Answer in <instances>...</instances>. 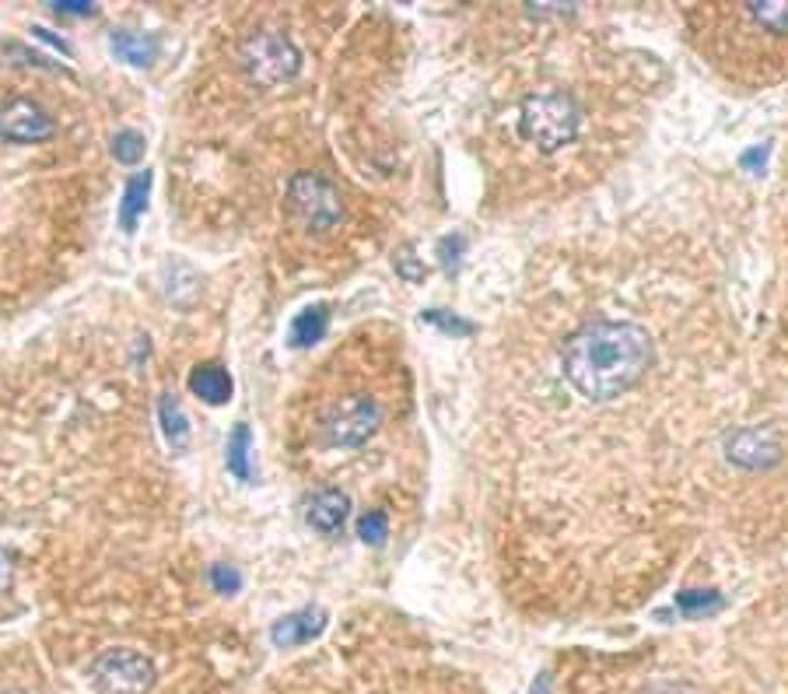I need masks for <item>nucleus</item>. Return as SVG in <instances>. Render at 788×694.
Returning a JSON list of instances; mask_svg holds the SVG:
<instances>
[{"label":"nucleus","instance_id":"20","mask_svg":"<svg viewBox=\"0 0 788 694\" xmlns=\"http://www.w3.org/2000/svg\"><path fill=\"white\" fill-rule=\"evenodd\" d=\"M718 604V596H712V593H680V607L684 610H704V607H715Z\"/></svg>","mask_w":788,"mask_h":694},{"label":"nucleus","instance_id":"7","mask_svg":"<svg viewBox=\"0 0 788 694\" xmlns=\"http://www.w3.org/2000/svg\"><path fill=\"white\" fill-rule=\"evenodd\" d=\"M53 116L46 113L39 102L32 99H8L0 106V137L14 140V145H39V140L53 137Z\"/></svg>","mask_w":788,"mask_h":694},{"label":"nucleus","instance_id":"17","mask_svg":"<svg viewBox=\"0 0 788 694\" xmlns=\"http://www.w3.org/2000/svg\"><path fill=\"white\" fill-rule=\"evenodd\" d=\"M113 154L123 165H137L140 158H145V137H140L137 131H120L116 140H113Z\"/></svg>","mask_w":788,"mask_h":694},{"label":"nucleus","instance_id":"10","mask_svg":"<svg viewBox=\"0 0 788 694\" xmlns=\"http://www.w3.org/2000/svg\"><path fill=\"white\" fill-rule=\"evenodd\" d=\"M347 516H351V498H347L340 487H326L312 501H309V523L320 533H340Z\"/></svg>","mask_w":788,"mask_h":694},{"label":"nucleus","instance_id":"5","mask_svg":"<svg viewBox=\"0 0 788 694\" xmlns=\"http://www.w3.org/2000/svg\"><path fill=\"white\" fill-rule=\"evenodd\" d=\"M88 677L99 694H148L154 684V667L148 656L134 649H109L91 662Z\"/></svg>","mask_w":788,"mask_h":694},{"label":"nucleus","instance_id":"3","mask_svg":"<svg viewBox=\"0 0 788 694\" xmlns=\"http://www.w3.org/2000/svg\"><path fill=\"white\" fill-rule=\"evenodd\" d=\"M378 421H383V407H378L375 397L368 393H351V397H340L329 414L323 421V438L326 446L334 449H354L365 446V442L375 435Z\"/></svg>","mask_w":788,"mask_h":694},{"label":"nucleus","instance_id":"18","mask_svg":"<svg viewBox=\"0 0 788 694\" xmlns=\"http://www.w3.org/2000/svg\"><path fill=\"white\" fill-rule=\"evenodd\" d=\"M358 536L365 544H386V536H389V519H386V512H378V509H372V512H365L358 519Z\"/></svg>","mask_w":788,"mask_h":694},{"label":"nucleus","instance_id":"15","mask_svg":"<svg viewBox=\"0 0 788 694\" xmlns=\"http://www.w3.org/2000/svg\"><path fill=\"white\" fill-rule=\"evenodd\" d=\"M249 449H252L249 424H235V432L228 438V470L239 481H249L252 478V470H249Z\"/></svg>","mask_w":788,"mask_h":694},{"label":"nucleus","instance_id":"11","mask_svg":"<svg viewBox=\"0 0 788 694\" xmlns=\"http://www.w3.org/2000/svg\"><path fill=\"white\" fill-rule=\"evenodd\" d=\"M189 389L208 404H225L232 397V375L221 365H200L189 372Z\"/></svg>","mask_w":788,"mask_h":694},{"label":"nucleus","instance_id":"13","mask_svg":"<svg viewBox=\"0 0 788 694\" xmlns=\"http://www.w3.org/2000/svg\"><path fill=\"white\" fill-rule=\"evenodd\" d=\"M148 189H151V172H140L130 183H126V194H123V208H120V225L126 232H134L140 211H145L148 203Z\"/></svg>","mask_w":788,"mask_h":694},{"label":"nucleus","instance_id":"1","mask_svg":"<svg viewBox=\"0 0 788 694\" xmlns=\"http://www.w3.org/2000/svg\"><path fill=\"white\" fill-rule=\"evenodd\" d=\"M649 365H652V337L638 323H617V320L589 323L561 351L564 379L586 400L624 397L630 386L641 383Z\"/></svg>","mask_w":788,"mask_h":694},{"label":"nucleus","instance_id":"24","mask_svg":"<svg viewBox=\"0 0 788 694\" xmlns=\"http://www.w3.org/2000/svg\"><path fill=\"white\" fill-rule=\"evenodd\" d=\"M0 694H25V691H0Z\"/></svg>","mask_w":788,"mask_h":694},{"label":"nucleus","instance_id":"21","mask_svg":"<svg viewBox=\"0 0 788 694\" xmlns=\"http://www.w3.org/2000/svg\"><path fill=\"white\" fill-rule=\"evenodd\" d=\"M8 582H11V555H8L4 547H0V590H4Z\"/></svg>","mask_w":788,"mask_h":694},{"label":"nucleus","instance_id":"16","mask_svg":"<svg viewBox=\"0 0 788 694\" xmlns=\"http://www.w3.org/2000/svg\"><path fill=\"white\" fill-rule=\"evenodd\" d=\"M158 414H162V429L168 435L172 446H186V438H189V424H186V414H183V407L172 400V397H162V404H158Z\"/></svg>","mask_w":788,"mask_h":694},{"label":"nucleus","instance_id":"8","mask_svg":"<svg viewBox=\"0 0 788 694\" xmlns=\"http://www.w3.org/2000/svg\"><path fill=\"white\" fill-rule=\"evenodd\" d=\"M725 453H729V460H733V463H739V467L761 470V467L778 463L781 446H778V438L771 435V432H761V429H743V432H736L729 442H725Z\"/></svg>","mask_w":788,"mask_h":694},{"label":"nucleus","instance_id":"14","mask_svg":"<svg viewBox=\"0 0 788 694\" xmlns=\"http://www.w3.org/2000/svg\"><path fill=\"white\" fill-rule=\"evenodd\" d=\"M326 323H329V315H326L323 306L298 312V315H295V323H291V344H295V347H309V344H315V340H323Z\"/></svg>","mask_w":788,"mask_h":694},{"label":"nucleus","instance_id":"22","mask_svg":"<svg viewBox=\"0 0 788 694\" xmlns=\"http://www.w3.org/2000/svg\"><path fill=\"white\" fill-rule=\"evenodd\" d=\"M57 11H63V14H88L91 4H82V0H67V4H57Z\"/></svg>","mask_w":788,"mask_h":694},{"label":"nucleus","instance_id":"9","mask_svg":"<svg viewBox=\"0 0 788 694\" xmlns=\"http://www.w3.org/2000/svg\"><path fill=\"white\" fill-rule=\"evenodd\" d=\"M323 628H326V610L305 607V610L288 614V618H280L271 628V639H274L277 649H295V645H305L312 639H320Z\"/></svg>","mask_w":788,"mask_h":694},{"label":"nucleus","instance_id":"4","mask_svg":"<svg viewBox=\"0 0 788 694\" xmlns=\"http://www.w3.org/2000/svg\"><path fill=\"white\" fill-rule=\"evenodd\" d=\"M288 203H291V214L312 232L337 228V221L343 214L340 189L326 176H320V172H298L288 186Z\"/></svg>","mask_w":788,"mask_h":694},{"label":"nucleus","instance_id":"23","mask_svg":"<svg viewBox=\"0 0 788 694\" xmlns=\"http://www.w3.org/2000/svg\"><path fill=\"white\" fill-rule=\"evenodd\" d=\"M533 694H547V681H540V684H536V687H533Z\"/></svg>","mask_w":788,"mask_h":694},{"label":"nucleus","instance_id":"19","mask_svg":"<svg viewBox=\"0 0 788 694\" xmlns=\"http://www.w3.org/2000/svg\"><path fill=\"white\" fill-rule=\"evenodd\" d=\"M211 582H214V590H217V593H235V590L242 586V575L235 572L232 565H214V568H211Z\"/></svg>","mask_w":788,"mask_h":694},{"label":"nucleus","instance_id":"6","mask_svg":"<svg viewBox=\"0 0 788 694\" xmlns=\"http://www.w3.org/2000/svg\"><path fill=\"white\" fill-rule=\"evenodd\" d=\"M242 63L252 82L271 88V85H280V82H288V77H295L302 57H298L291 39L280 36V32H257V36L242 46Z\"/></svg>","mask_w":788,"mask_h":694},{"label":"nucleus","instance_id":"2","mask_svg":"<svg viewBox=\"0 0 788 694\" xmlns=\"http://www.w3.org/2000/svg\"><path fill=\"white\" fill-rule=\"evenodd\" d=\"M578 126H581V113L572 102V95L564 91L529 95L523 109H518V134H523L526 145L540 148L543 154L572 145L578 137Z\"/></svg>","mask_w":788,"mask_h":694},{"label":"nucleus","instance_id":"12","mask_svg":"<svg viewBox=\"0 0 788 694\" xmlns=\"http://www.w3.org/2000/svg\"><path fill=\"white\" fill-rule=\"evenodd\" d=\"M113 53L134 67H145V63L154 60L158 42L151 36H140V32H113Z\"/></svg>","mask_w":788,"mask_h":694}]
</instances>
